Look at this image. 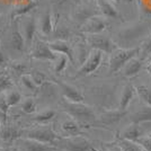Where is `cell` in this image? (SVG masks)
Returning a JSON list of instances; mask_svg holds the SVG:
<instances>
[{"instance_id": "74e56055", "label": "cell", "mask_w": 151, "mask_h": 151, "mask_svg": "<svg viewBox=\"0 0 151 151\" xmlns=\"http://www.w3.org/2000/svg\"><path fill=\"white\" fill-rule=\"evenodd\" d=\"M12 69L13 71L16 73V75L18 76H24V75H27L28 73V67L26 65L24 62H18V61H15V62L12 63Z\"/></svg>"}, {"instance_id": "2e32d148", "label": "cell", "mask_w": 151, "mask_h": 151, "mask_svg": "<svg viewBox=\"0 0 151 151\" xmlns=\"http://www.w3.org/2000/svg\"><path fill=\"white\" fill-rule=\"evenodd\" d=\"M58 23H59V18L57 19V15L51 10H46L42 16L41 31L44 35H49L51 33H53V29Z\"/></svg>"}, {"instance_id": "cb8c5ba5", "label": "cell", "mask_w": 151, "mask_h": 151, "mask_svg": "<svg viewBox=\"0 0 151 151\" xmlns=\"http://www.w3.org/2000/svg\"><path fill=\"white\" fill-rule=\"evenodd\" d=\"M22 134H23V131H20L14 126H4L0 129V138L7 142H10V141L20 138Z\"/></svg>"}, {"instance_id": "7bdbcfd3", "label": "cell", "mask_w": 151, "mask_h": 151, "mask_svg": "<svg viewBox=\"0 0 151 151\" xmlns=\"http://www.w3.org/2000/svg\"><path fill=\"white\" fill-rule=\"evenodd\" d=\"M147 71H148V73H149V76H150V78H151V62L148 63V65H147Z\"/></svg>"}, {"instance_id": "f907efd6", "label": "cell", "mask_w": 151, "mask_h": 151, "mask_svg": "<svg viewBox=\"0 0 151 151\" xmlns=\"http://www.w3.org/2000/svg\"><path fill=\"white\" fill-rule=\"evenodd\" d=\"M150 135H151V134H150Z\"/></svg>"}, {"instance_id": "7a4b0ae2", "label": "cell", "mask_w": 151, "mask_h": 151, "mask_svg": "<svg viewBox=\"0 0 151 151\" xmlns=\"http://www.w3.org/2000/svg\"><path fill=\"white\" fill-rule=\"evenodd\" d=\"M61 105H62L63 111L77 122L93 123L97 120L94 108L83 103L70 101L63 97V99L61 101Z\"/></svg>"}, {"instance_id": "4316f807", "label": "cell", "mask_w": 151, "mask_h": 151, "mask_svg": "<svg viewBox=\"0 0 151 151\" xmlns=\"http://www.w3.org/2000/svg\"><path fill=\"white\" fill-rule=\"evenodd\" d=\"M20 85L23 86V88L26 89L27 91L32 93V94H36L38 91V88H40L35 83V81L33 80V78L31 77L29 73L20 77Z\"/></svg>"}, {"instance_id": "44dd1931", "label": "cell", "mask_w": 151, "mask_h": 151, "mask_svg": "<svg viewBox=\"0 0 151 151\" xmlns=\"http://www.w3.org/2000/svg\"><path fill=\"white\" fill-rule=\"evenodd\" d=\"M141 135H142V130L140 127V124L131 123L129 126H126L117 137L122 139H125V140H130V141H134L135 139H138Z\"/></svg>"}, {"instance_id": "7c38bea8", "label": "cell", "mask_w": 151, "mask_h": 151, "mask_svg": "<svg viewBox=\"0 0 151 151\" xmlns=\"http://www.w3.org/2000/svg\"><path fill=\"white\" fill-rule=\"evenodd\" d=\"M19 22H20V25L23 27V35L25 38L26 47L32 46L35 33H36V18L34 15H31V16L25 17L23 20H20V18H19Z\"/></svg>"}, {"instance_id": "5bb4252c", "label": "cell", "mask_w": 151, "mask_h": 151, "mask_svg": "<svg viewBox=\"0 0 151 151\" xmlns=\"http://www.w3.org/2000/svg\"><path fill=\"white\" fill-rule=\"evenodd\" d=\"M49 46L53 52H55L57 54H64L69 58L70 62L75 63V53L71 47V45L64 41V40H54L52 42H47Z\"/></svg>"}, {"instance_id": "8fae6325", "label": "cell", "mask_w": 151, "mask_h": 151, "mask_svg": "<svg viewBox=\"0 0 151 151\" xmlns=\"http://www.w3.org/2000/svg\"><path fill=\"white\" fill-rule=\"evenodd\" d=\"M10 44L15 51L23 52L25 50V38L23 35V32L20 29V22L19 18L12 20V33H10Z\"/></svg>"}, {"instance_id": "f546056e", "label": "cell", "mask_w": 151, "mask_h": 151, "mask_svg": "<svg viewBox=\"0 0 151 151\" xmlns=\"http://www.w3.org/2000/svg\"><path fill=\"white\" fill-rule=\"evenodd\" d=\"M139 47H140L139 58L145 61V59H148L151 55V32L149 33V35L141 42V45Z\"/></svg>"}, {"instance_id": "8992f818", "label": "cell", "mask_w": 151, "mask_h": 151, "mask_svg": "<svg viewBox=\"0 0 151 151\" xmlns=\"http://www.w3.org/2000/svg\"><path fill=\"white\" fill-rule=\"evenodd\" d=\"M41 124L42 125H38L37 127L32 129L31 131H28L27 138L43 142L46 145H54L55 141L60 138V135H58L57 133L54 132L51 124H46V123H41Z\"/></svg>"}, {"instance_id": "ba28073f", "label": "cell", "mask_w": 151, "mask_h": 151, "mask_svg": "<svg viewBox=\"0 0 151 151\" xmlns=\"http://www.w3.org/2000/svg\"><path fill=\"white\" fill-rule=\"evenodd\" d=\"M103 52L98 50H91L85 62L81 64V67L77 71V77H86L91 75L99 68L103 60Z\"/></svg>"}, {"instance_id": "f1b7e54d", "label": "cell", "mask_w": 151, "mask_h": 151, "mask_svg": "<svg viewBox=\"0 0 151 151\" xmlns=\"http://www.w3.org/2000/svg\"><path fill=\"white\" fill-rule=\"evenodd\" d=\"M114 142L119 145L123 151H142V149L135 142L130 141V140H125V139L116 137V140Z\"/></svg>"}, {"instance_id": "d590c367", "label": "cell", "mask_w": 151, "mask_h": 151, "mask_svg": "<svg viewBox=\"0 0 151 151\" xmlns=\"http://www.w3.org/2000/svg\"><path fill=\"white\" fill-rule=\"evenodd\" d=\"M31 77L33 78V80L35 81V83L37 85L38 87H42V86H44L47 81V76L43 73L42 71H33L29 73Z\"/></svg>"}, {"instance_id": "f35d334b", "label": "cell", "mask_w": 151, "mask_h": 151, "mask_svg": "<svg viewBox=\"0 0 151 151\" xmlns=\"http://www.w3.org/2000/svg\"><path fill=\"white\" fill-rule=\"evenodd\" d=\"M7 58L6 55L2 53V51L0 50V68H2L4 65H6V63H7Z\"/></svg>"}, {"instance_id": "c3c4849f", "label": "cell", "mask_w": 151, "mask_h": 151, "mask_svg": "<svg viewBox=\"0 0 151 151\" xmlns=\"http://www.w3.org/2000/svg\"><path fill=\"white\" fill-rule=\"evenodd\" d=\"M0 125H1V121H0ZM0 129H1V126H0Z\"/></svg>"}, {"instance_id": "bcb514c9", "label": "cell", "mask_w": 151, "mask_h": 151, "mask_svg": "<svg viewBox=\"0 0 151 151\" xmlns=\"http://www.w3.org/2000/svg\"><path fill=\"white\" fill-rule=\"evenodd\" d=\"M10 151H17L16 149H10Z\"/></svg>"}, {"instance_id": "ac0fdd59", "label": "cell", "mask_w": 151, "mask_h": 151, "mask_svg": "<svg viewBox=\"0 0 151 151\" xmlns=\"http://www.w3.org/2000/svg\"><path fill=\"white\" fill-rule=\"evenodd\" d=\"M142 63L143 60L140 59L139 57H135L131 59L129 62L126 63L125 65L122 69V75L126 77V78H132L139 75V72L142 69Z\"/></svg>"}, {"instance_id": "3957f363", "label": "cell", "mask_w": 151, "mask_h": 151, "mask_svg": "<svg viewBox=\"0 0 151 151\" xmlns=\"http://www.w3.org/2000/svg\"><path fill=\"white\" fill-rule=\"evenodd\" d=\"M140 47H117L109 54L108 61V70L109 73H115L123 69V67L129 62L131 59L139 57Z\"/></svg>"}, {"instance_id": "5b68a950", "label": "cell", "mask_w": 151, "mask_h": 151, "mask_svg": "<svg viewBox=\"0 0 151 151\" xmlns=\"http://www.w3.org/2000/svg\"><path fill=\"white\" fill-rule=\"evenodd\" d=\"M86 42L91 50L101 51L106 54H111L113 51L120 47L114 42V40L107 37L103 34H88L86 36Z\"/></svg>"}, {"instance_id": "7dc6e473", "label": "cell", "mask_w": 151, "mask_h": 151, "mask_svg": "<svg viewBox=\"0 0 151 151\" xmlns=\"http://www.w3.org/2000/svg\"><path fill=\"white\" fill-rule=\"evenodd\" d=\"M76 2H79V1H80V0H75Z\"/></svg>"}, {"instance_id": "277c9868", "label": "cell", "mask_w": 151, "mask_h": 151, "mask_svg": "<svg viewBox=\"0 0 151 151\" xmlns=\"http://www.w3.org/2000/svg\"><path fill=\"white\" fill-rule=\"evenodd\" d=\"M54 145L64 151H89L91 150V145L87 139L80 135L76 137H60L55 141Z\"/></svg>"}, {"instance_id": "30bf717a", "label": "cell", "mask_w": 151, "mask_h": 151, "mask_svg": "<svg viewBox=\"0 0 151 151\" xmlns=\"http://www.w3.org/2000/svg\"><path fill=\"white\" fill-rule=\"evenodd\" d=\"M57 53L51 50L47 43L43 41H36V43L32 45V51L29 57L36 60H47V61H54L57 58Z\"/></svg>"}, {"instance_id": "603a6c76", "label": "cell", "mask_w": 151, "mask_h": 151, "mask_svg": "<svg viewBox=\"0 0 151 151\" xmlns=\"http://www.w3.org/2000/svg\"><path fill=\"white\" fill-rule=\"evenodd\" d=\"M145 122H151V106L147 105L131 115V123L141 124Z\"/></svg>"}, {"instance_id": "60d3db41", "label": "cell", "mask_w": 151, "mask_h": 151, "mask_svg": "<svg viewBox=\"0 0 151 151\" xmlns=\"http://www.w3.org/2000/svg\"><path fill=\"white\" fill-rule=\"evenodd\" d=\"M114 4H132L134 0H111Z\"/></svg>"}, {"instance_id": "681fc988", "label": "cell", "mask_w": 151, "mask_h": 151, "mask_svg": "<svg viewBox=\"0 0 151 151\" xmlns=\"http://www.w3.org/2000/svg\"><path fill=\"white\" fill-rule=\"evenodd\" d=\"M142 151H145V150H142Z\"/></svg>"}, {"instance_id": "ab89813d", "label": "cell", "mask_w": 151, "mask_h": 151, "mask_svg": "<svg viewBox=\"0 0 151 151\" xmlns=\"http://www.w3.org/2000/svg\"><path fill=\"white\" fill-rule=\"evenodd\" d=\"M107 145L109 148V151H123L115 142H113V143H107Z\"/></svg>"}, {"instance_id": "83f0119b", "label": "cell", "mask_w": 151, "mask_h": 151, "mask_svg": "<svg viewBox=\"0 0 151 151\" xmlns=\"http://www.w3.org/2000/svg\"><path fill=\"white\" fill-rule=\"evenodd\" d=\"M69 58L64 54H58L55 60L53 61V71L57 73V75H60L61 72H63L67 65H68V62H69Z\"/></svg>"}, {"instance_id": "4dcf8cb0", "label": "cell", "mask_w": 151, "mask_h": 151, "mask_svg": "<svg viewBox=\"0 0 151 151\" xmlns=\"http://www.w3.org/2000/svg\"><path fill=\"white\" fill-rule=\"evenodd\" d=\"M57 115V112L53 111V109H45V111H42L38 114H36L33 120L37 123H47L49 121H51L54 116Z\"/></svg>"}, {"instance_id": "484cf974", "label": "cell", "mask_w": 151, "mask_h": 151, "mask_svg": "<svg viewBox=\"0 0 151 151\" xmlns=\"http://www.w3.org/2000/svg\"><path fill=\"white\" fill-rule=\"evenodd\" d=\"M135 93L138 94L140 101H142L147 106H151V88H149L145 85L137 86L135 87Z\"/></svg>"}, {"instance_id": "6da1fadb", "label": "cell", "mask_w": 151, "mask_h": 151, "mask_svg": "<svg viewBox=\"0 0 151 151\" xmlns=\"http://www.w3.org/2000/svg\"><path fill=\"white\" fill-rule=\"evenodd\" d=\"M151 32V23L148 20H142L126 26L116 33V38L114 42L120 47H133L140 40H145Z\"/></svg>"}, {"instance_id": "836d02e7", "label": "cell", "mask_w": 151, "mask_h": 151, "mask_svg": "<svg viewBox=\"0 0 151 151\" xmlns=\"http://www.w3.org/2000/svg\"><path fill=\"white\" fill-rule=\"evenodd\" d=\"M133 142H135L137 145L145 151H151V135H147V137H139L138 139H135Z\"/></svg>"}, {"instance_id": "d6a6232c", "label": "cell", "mask_w": 151, "mask_h": 151, "mask_svg": "<svg viewBox=\"0 0 151 151\" xmlns=\"http://www.w3.org/2000/svg\"><path fill=\"white\" fill-rule=\"evenodd\" d=\"M5 99H6L7 104H8V106H15V105H17L18 103L22 101V95L19 94L17 90H13V89H10V90H8L5 95Z\"/></svg>"}, {"instance_id": "9c48e42d", "label": "cell", "mask_w": 151, "mask_h": 151, "mask_svg": "<svg viewBox=\"0 0 151 151\" xmlns=\"http://www.w3.org/2000/svg\"><path fill=\"white\" fill-rule=\"evenodd\" d=\"M108 27V18L103 15H97L87 22H85L80 26V32L88 35V34H101Z\"/></svg>"}, {"instance_id": "e0dca14e", "label": "cell", "mask_w": 151, "mask_h": 151, "mask_svg": "<svg viewBox=\"0 0 151 151\" xmlns=\"http://www.w3.org/2000/svg\"><path fill=\"white\" fill-rule=\"evenodd\" d=\"M22 143L24 145L26 151H57L58 148L55 145H46L43 142H40L33 139L26 138L22 140Z\"/></svg>"}, {"instance_id": "ffe728a7", "label": "cell", "mask_w": 151, "mask_h": 151, "mask_svg": "<svg viewBox=\"0 0 151 151\" xmlns=\"http://www.w3.org/2000/svg\"><path fill=\"white\" fill-rule=\"evenodd\" d=\"M126 115V111H122V109H112V111H106L99 116V121L103 124L106 125H111L114 123H117Z\"/></svg>"}, {"instance_id": "d6986e66", "label": "cell", "mask_w": 151, "mask_h": 151, "mask_svg": "<svg viewBox=\"0 0 151 151\" xmlns=\"http://www.w3.org/2000/svg\"><path fill=\"white\" fill-rule=\"evenodd\" d=\"M134 93H135V88L133 87V85L126 83L122 89V93H121L120 101H119V109H122V111L127 109V107L130 106L133 97H134Z\"/></svg>"}, {"instance_id": "52a82bcc", "label": "cell", "mask_w": 151, "mask_h": 151, "mask_svg": "<svg viewBox=\"0 0 151 151\" xmlns=\"http://www.w3.org/2000/svg\"><path fill=\"white\" fill-rule=\"evenodd\" d=\"M101 15V12L97 7V4L95 1V5L90 4V2H86V4H79L78 6L73 9L72 13V19L75 20L77 24L81 26L85 22H87L89 18Z\"/></svg>"}, {"instance_id": "4fadbf2b", "label": "cell", "mask_w": 151, "mask_h": 151, "mask_svg": "<svg viewBox=\"0 0 151 151\" xmlns=\"http://www.w3.org/2000/svg\"><path fill=\"white\" fill-rule=\"evenodd\" d=\"M55 83L60 87V90H61L63 97L65 99H68L70 101H75V103H83L85 97L77 87L62 81H57Z\"/></svg>"}, {"instance_id": "ee69618b", "label": "cell", "mask_w": 151, "mask_h": 151, "mask_svg": "<svg viewBox=\"0 0 151 151\" xmlns=\"http://www.w3.org/2000/svg\"><path fill=\"white\" fill-rule=\"evenodd\" d=\"M86 2H91V1H96V0H85Z\"/></svg>"}, {"instance_id": "b9f144b4", "label": "cell", "mask_w": 151, "mask_h": 151, "mask_svg": "<svg viewBox=\"0 0 151 151\" xmlns=\"http://www.w3.org/2000/svg\"><path fill=\"white\" fill-rule=\"evenodd\" d=\"M5 24H6V16L4 14H0V28L4 27Z\"/></svg>"}, {"instance_id": "1f68e13d", "label": "cell", "mask_w": 151, "mask_h": 151, "mask_svg": "<svg viewBox=\"0 0 151 151\" xmlns=\"http://www.w3.org/2000/svg\"><path fill=\"white\" fill-rule=\"evenodd\" d=\"M53 34L57 37L55 40H64V41H67L70 37V35H71V32H70V29L67 26L58 23L55 27H54V29H53Z\"/></svg>"}, {"instance_id": "f6af8a7d", "label": "cell", "mask_w": 151, "mask_h": 151, "mask_svg": "<svg viewBox=\"0 0 151 151\" xmlns=\"http://www.w3.org/2000/svg\"><path fill=\"white\" fill-rule=\"evenodd\" d=\"M148 60H149V62H151V55L149 58H148Z\"/></svg>"}, {"instance_id": "9a60e30c", "label": "cell", "mask_w": 151, "mask_h": 151, "mask_svg": "<svg viewBox=\"0 0 151 151\" xmlns=\"http://www.w3.org/2000/svg\"><path fill=\"white\" fill-rule=\"evenodd\" d=\"M96 4L101 12V15L105 16L106 18H121L120 12L114 6V2H112L111 0H96Z\"/></svg>"}, {"instance_id": "8d00e7d4", "label": "cell", "mask_w": 151, "mask_h": 151, "mask_svg": "<svg viewBox=\"0 0 151 151\" xmlns=\"http://www.w3.org/2000/svg\"><path fill=\"white\" fill-rule=\"evenodd\" d=\"M22 111L26 114H33L36 111V103L33 98H26L22 103Z\"/></svg>"}, {"instance_id": "e575fe53", "label": "cell", "mask_w": 151, "mask_h": 151, "mask_svg": "<svg viewBox=\"0 0 151 151\" xmlns=\"http://www.w3.org/2000/svg\"><path fill=\"white\" fill-rule=\"evenodd\" d=\"M13 88V81L8 72H5L0 76V91H7Z\"/></svg>"}, {"instance_id": "d4e9b609", "label": "cell", "mask_w": 151, "mask_h": 151, "mask_svg": "<svg viewBox=\"0 0 151 151\" xmlns=\"http://www.w3.org/2000/svg\"><path fill=\"white\" fill-rule=\"evenodd\" d=\"M61 127H62L63 131L68 134V137H76V135H80L82 133L80 125L73 119L64 121L61 124Z\"/></svg>"}, {"instance_id": "7402d4cb", "label": "cell", "mask_w": 151, "mask_h": 151, "mask_svg": "<svg viewBox=\"0 0 151 151\" xmlns=\"http://www.w3.org/2000/svg\"><path fill=\"white\" fill-rule=\"evenodd\" d=\"M37 7V1L35 0H31L27 4H24V5H20L17 8H15L13 10V13L10 15L12 17V20L16 18H20V17H24V16H27L28 14L31 13L33 9H35Z\"/></svg>"}]
</instances>
